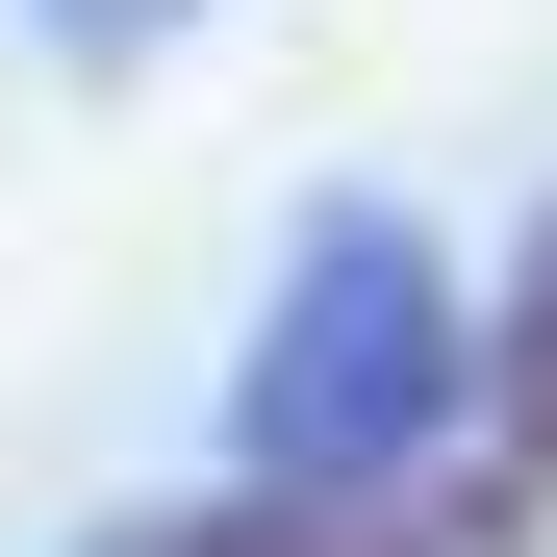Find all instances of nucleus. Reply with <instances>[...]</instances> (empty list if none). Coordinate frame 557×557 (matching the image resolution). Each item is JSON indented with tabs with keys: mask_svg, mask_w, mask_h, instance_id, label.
I'll list each match as a JSON object with an SVG mask.
<instances>
[{
	"mask_svg": "<svg viewBox=\"0 0 557 557\" xmlns=\"http://www.w3.org/2000/svg\"><path fill=\"white\" fill-rule=\"evenodd\" d=\"M456 406V278L431 228L355 203L305 278H278V330H253V482H305V507H381V456Z\"/></svg>",
	"mask_w": 557,
	"mask_h": 557,
	"instance_id": "nucleus-1",
	"label": "nucleus"
},
{
	"mask_svg": "<svg viewBox=\"0 0 557 557\" xmlns=\"http://www.w3.org/2000/svg\"><path fill=\"white\" fill-rule=\"evenodd\" d=\"M507 456L557 482V253H532V305H507Z\"/></svg>",
	"mask_w": 557,
	"mask_h": 557,
	"instance_id": "nucleus-2",
	"label": "nucleus"
}]
</instances>
